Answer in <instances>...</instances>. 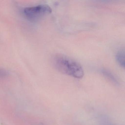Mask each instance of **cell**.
<instances>
[{
    "instance_id": "cell-1",
    "label": "cell",
    "mask_w": 125,
    "mask_h": 125,
    "mask_svg": "<svg viewBox=\"0 0 125 125\" xmlns=\"http://www.w3.org/2000/svg\"><path fill=\"white\" fill-rule=\"evenodd\" d=\"M55 68L61 73L74 78L83 77L84 72L81 65L75 60L63 55H55L52 59Z\"/></svg>"
},
{
    "instance_id": "cell-2",
    "label": "cell",
    "mask_w": 125,
    "mask_h": 125,
    "mask_svg": "<svg viewBox=\"0 0 125 125\" xmlns=\"http://www.w3.org/2000/svg\"><path fill=\"white\" fill-rule=\"evenodd\" d=\"M52 8L46 4H41L25 8L24 14L29 20L36 21L52 13Z\"/></svg>"
},
{
    "instance_id": "cell-3",
    "label": "cell",
    "mask_w": 125,
    "mask_h": 125,
    "mask_svg": "<svg viewBox=\"0 0 125 125\" xmlns=\"http://www.w3.org/2000/svg\"><path fill=\"white\" fill-rule=\"evenodd\" d=\"M116 59L119 65L123 68L125 66V54L123 51H120L117 52Z\"/></svg>"
},
{
    "instance_id": "cell-4",
    "label": "cell",
    "mask_w": 125,
    "mask_h": 125,
    "mask_svg": "<svg viewBox=\"0 0 125 125\" xmlns=\"http://www.w3.org/2000/svg\"><path fill=\"white\" fill-rule=\"evenodd\" d=\"M102 72L105 77H106L107 79L111 81L114 84H118V82L115 76L109 71L105 69H102Z\"/></svg>"
},
{
    "instance_id": "cell-5",
    "label": "cell",
    "mask_w": 125,
    "mask_h": 125,
    "mask_svg": "<svg viewBox=\"0 0 125 125\" xmlns=\"http://www.w3.org/2000/svg\"><path fill=\"white\" fill-rule=\"evenodd\" d=\"M9 72L4 69L0 68V77L7 76L9 74Z\"/></svg>"
}]
</instances>
